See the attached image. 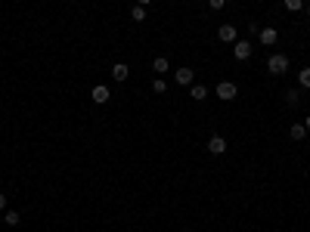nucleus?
<instances>
[{"instance_id":"f257e3e1","label":"nucleus","mask_w":310,"mask_h":232,"mask_svg":"<svg viewBox=\"0 0 310 232\" xmlns=\"http://www.w3.org/2000/svg\"><path fill=\"white\" fill-rule=\"evenodd\" d=\"M267 72L270 75H285V72H289V56H285V53H273L267 59Z\"/></svg>"},{"instance_id":"f03ea898","label":"nucleus","mask_w":310,"mask_h":232,"mask_svg":"<svg viewBox=\"0 0 310 232\" xmlns=\"http://www.w3.org/2000/svg\"><path fill=\"white\" fill-rule=\"evenodd\" d=\"M214 96H217V99H223V102H233V99L239 96V87L233 84V80H221V84L214 87Z\"/></svg>"},{"instance_id":"7ed1b4c3","label":"nucleus","mask_w":310,"mask_h":232,"mask_svg":"<svg viewBox=\"0 0 310 232\" xmlns=\"http://www.w3.org/2000/svg\"><path fill=\"white\" fill-rule=\"evenodd\" d=\"M251 53H255V43H251V40H236V43H233V56H236L239 62L251 59Z\"/></svg>"},{"instance_id":"20e7f679","label":"nucleus","mask_w":310,"mask_h":232,"mask_svg":"<svg viewBox=\"0 0 310 232\" xmlns=\"http://www.w3.org/2000/svg\"><path fill=\"white\" fill-rule=\"evenodd\" d=\"M174 80H177V87H192L196 84V68H177Z\"/></svg>"},{"instance_id":"39448f33","label":"nucleus","mask_w":310,"mask_h":232,"mask_svg":"<svg viewBox=\"0 0 310 232\" xmlns=\"http://www.w3.org/2000/svg\"><path fill=\"white\" fill-rule=\"evenodd\" d=\"M217 38H221L223 43H236V40H239V28L226 22V25H221V28H217Z\"/></svg>"},{"instance_id":"423d86ee","label":"nucleus","mask_w":310,"mask_h":232,"mask_svg":"<svg viewBox=\"0 0 310 232\" xmlns=\"http://www.w3.org/2000/svg\"><path fill=\"white\" fill-rule=\"evenodd\" d=\"M226 146H229V143H226L221 133H214V136L208 139V152H211V155H223V152H226Z\"/></svg>"},{"instance_id":"0eeeda50","label":"nucleus","mask_w":310,"mask_h":232,"mask_svg":"<svg viewBox=\"0 0 310 232\" xmlns=\"http://www.w3.org/2000/svg\"><path fill=\"white\" fill-rule=\"evenodd\" d=\"M276 40H279V31H276V28H261V31H258V43L273 46Z\"/></svg>"},{"instance_id":"6e6552de","label":"nucleus","mask_w":310,"mask_h":232,"mask_svg":"<svg viewBox=\"0 0 310 232\" xmlns=\"http://www.w3.org/2000/svg\"><path fill=\"white\" fill-rule=\"evenodd\" d=\"M90 99H93L96 106H102V102H109V99H112V93H109V87H106V84H96L93 90H90Z\"/></svg>"},{"instance_id":"1a4fd4ad","label":"nucleus","mask_w":310,"mask_h":232,"mask_svg":"<svg viewBox=\"0 0 310 232\" xmlns=\"http://www.w3.org/2000/svg\"><path fill=\"white\" fill-rule=\"evenodd\" d=\"M112 77L118 80V84H124V80L131 77V65H128V62H115V65H112Z\"/></svg>"},{"instance_id":"9d476101","label":"nucleus","mask_w":310,"mask_h":232,"mask_svg":"<svg viewBox=\"0 0 310 232\" xmlns=\"http://www.w3.org/2000/svg\"><path fill=\"white\" fill-rule=\"evenodd\" d=\"M189 96L196 99V102H205V99H208V87H205V84H192L189 87Z\"/></svg>"},{"instance_id":"9b49d317","label":"nucleus","mask_w":310,"mask_h":232,"mask_svg":"<svg viewBox=\"0 0 310 232\" xmlns=\"http://www.w3.org/2000/svg\"><path fill=\"white\" fill-rule=\"evenodd\" d=\"M152 68H155V75H158V77H162V75L168 72V68H171V62H168V56H155V59H152Z\"/></svg>"},{"instance_id":"f8f14e48","label":"nucleus","mask_w":310,"mask_h":232,"mask_svg":"<svg viewBox=\"0 0 310 232\" xmlns=\"http://www.w3.org/2000/svg\"><path fill=\"white\" fill-rule=\"evenodd\" d=\"M289 136L295 139V143H301V139L307 136V127H304V124H292V127H289Z\"/></svg>"},{"instance_id":"ddd939ff","label":"nucleus","mask_w":310,"mask_h":232,"mask_svg":"<svg viewBox=\"0 0 310 232\" xmlns=\"http://www.w3.org/2000/svg\"><path fill=\"white\" fill-rule=\"evenodd\" d=\"M131 19H133V22H146V6L136 3V6L131 9Z\"/></svg>"},{"instance_id":"4468645a","label":"nucleus","mask_w":310,"mask_h":232,"mask_svg":"<svg viewBox=\"0 0 310 232\" xmlns=\"http://www.w3.org/2000/svg\"><path fill=\"white\" fill-rule=\"evenodd\" d=\"M298 84H301L304 90H310V68H301V72H298Z\"/></svg>"},{"instance_id":"2eb2a0df","label":"nucleus","mask_w":310,"mask_h":232,"mask_svg":"<svg viewBox=\"0 0 310 232\" xmlns=\"http://www.w3.org/2000/svg\"><path fill=\"white\" fill-rule=\"evenodd\" d=\"M282 6L289 9V13H298V9H304V0H282Z\"/></svg>"},{"instance_id":"dca6fc26","label":"nucleus","mask_w":310,"mask_h":232,"mask_svg":"<svg viewBox=\"0 0 310 232\" xmlns=\"http://www.w3.org/2000/svg\"><path fill=\"white\" fill-rule=\"evenodd\" d=\"M3 220H6V226H19L22 214H19V211H6V214H3Z\"/></svg>"},{"instance_id":"f3484780","label":"nucleus","mask_w":310,"mask_h":232,"mask_svg":"<svg viewBox=\"0 0 310 232\" xmlns=\"http://www.w3.org/2000/svg\"><path fill=\"white\" fill-rule=\"evenodd\" d=\"M298 99H301L298 90H285V102H289V106H298Z\"/></svg>"},{"instance_id":"a211bd4d","label":"nucleus","mask_w":310,"mask_h":232,"mask_svg":"<svg viewBox=\"0 0 310 232\" xmlns=\"http://www.w3.org/2000/svg\"><path fill=\"white\" fill-rule=\"evenodd\" d=\"M152 90H155V93H168V84H165L162 77H155V80H152Z\"/></svg>"},{"instance_id":"6ab92c4d","label":"nucleus","mask_w":310,"mask_h":232,"mask_svg":"<svg viewBox=\"0 0 310 232\" xmlns=\"http://www.w3.org/2000/svg\"><path fill=\"white\" fill-rule=\"evenodd\" d=\"M208 6H211V9H223L226 0H208Z\"/></svg>"},{"instance_id":"aec40b11","label":"nucleus","mask_w":310,"mask_h":232,"mask_svg":"<svg viewBox=\"0 0 310 232\" xmlns=\"http://www.w3.org/2000/svg\"><path fill=\"white\" fill-rule=\"evenodd\" d=\"M0 211H6V192H0Z\"/></svg>"},{"instance_id":"412c9836","label":"nucleus","mask_w":310,"mask_h":232,"mask_svg":"<svg viewBox=\"0 0 310 232\" xmlns=\"http://www.w3.org/2000/svg\"><path fill=\"white\" fill-rule=\"evenodd\" d=\"M304 127H307V133H310V115H307V118H304Z\"/></svg>"},{"instance_id":"4be33fe9","label":"nucleus","mask_w":310,"mask_h":232,"mask_svg":"<svg viewBox=\"0 0 310 232\" xmlns=\"http://www.w3.org/2000/svg\"><path fill=\"white\" fill-rule=\"evenodd\" d=\"M136 3H140V6H149V3H152V0H136Z\"/></svg>"},{"instance_id":"5701e85b","label":"nucleus","mask_w":310,"mask_h":232,"mask_svg":"<svg viewBox=\"0 0 310 232\" xmlns=\"http://www.w3.org/2000/svg\"><path fill=\"white\" fill-rule=\"evenodd\" d=\"M307 19H310V3H307Z\"/></svg>"},{"instance_id":"b1692460","label":"nucleus","mask_w":310,"mask_h":232,"mask_svg":"<svg viewBox=\"0 0 310 232\" xmlns=\"http://www.w3.org/2000/svg\"><path fill=\"white\" fill-rule=\"evenodd\" d=\"M307 152H310V146H307Z\"/></svg>"}]
</instances>
